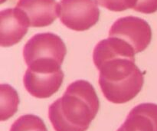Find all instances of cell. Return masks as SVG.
<instances>
[{
    "instance_id": "obj_9",
    "label": "cell",
    "mask_w": 157,
    "mask_h": 131,
    "mask_svg": "<svg viewBox=\"0 0 157 131\" xmlns=\"http://www.w3.org/2000/svg\"><path fill=\"white\" fill-rule=\"evenodd\" d=\"M117 131H157V104L145 103L133 107Z\"/></svg>"
},
{
    "instance_id": "obj_12",
    "label": "cell",
    "mask_w": 157,
    "mask_h": 131,
    "mask_svg": "<svg viewBox=\"0 0 157 131\" xmlns=\"http://www.w3.org/2000/svg\"><path fill=\"white\" fill-rule=\"evenodd\" d=\"M102 7L113 12H122L128 9H133L137 0H96Z\"/></svg>"
},
{
    "instance_id": "obj_7",
    "label": "cell",
    "mask_w": 157,
    "mask_h": 131,
    "mask_svg": "<svg viewBox=\"0 0 157 131\" xmlns=\"http://www.w3.org/2000/svg\"><path fill=\"white\" fill-rule=\"evenodd\" d=\"M29 19L20 9H6L0 12V44L10 47L19 42L29 30Z\"/></svg>"
},
{
    "instance_id": "obj_10",
    "label": "cell",
    "mask_w": 157,
    "mask_h": 131,
    "mask_svg": "<svg viewBox=\"0 0 157 131\" xmlns=\"http://www.w3.org/2000/svg\"><path fill=\"white\" fill-rule=\"evenodd\" d=\"M1 88V121H4L13 116L18 110L19 98L17 91L9 84H2Z\"/></svg>"
},
{
    "instance_id": "obj_5",
    "label": "cell",
    "mask_w": 157,
    "mask_h": 131,
    "mask_svg": "<svg viewBox=\"0 0 157 131\" xmlns=\"http://www.w3.org/2000/svg\"><path fill=\"white\" fill-rule=\"evenodd\" d=\"M109 37L121 38L128 43L135 53L144 52L152 39L150 25L139 17L127 16L120 18L112 25Z\"/></svg>"
},
{
    "instance_id": "obj_11",
    "label": "cell",
    "mask_w": 157,
    "mask_h": 131,
    "mask_svg": "<svg viewBox=\"0 0 157 131\" xmlns=\"http://www.w3.org/2000/svg\"><path fill=\"white\" fill-rule=\"evenodd\" d=\"M9 131H48L42 120L33 114L21 116L11 126Z\"/></svg>"
},
{
    "instance_id": "obj_1",
    "label": "cell",
    "mask_w": 157,
    "mask_h": 131,
    "mask_svg": "<svg viewBox=\"0 0 157 131\" xmlns=\"http://www.w3.org/2000/svg\"><path fill=\"white\" fill-rule=\"evenodd\" d=\"M135 54L128 43L114 37L101 40L95 46L93 61L100 71V87L110 102L127 103L142 90L144 78L135 64Z\"/></svg>"
},
{
    "instance_id": "obj_14",
    "label": "cell",
    "mask_w": 157,
    "mask_h": 131,
    "mask_svg": "<svg viewBox=\"0 0 157 131\" xmlns=\"http://www.w3.org/2000/svg\"><path fill=\"white\" fill-rule=\"evenodd\" d=\"M5 1H6V0H1V3H3Z\"/></svg>"
},
{
    "instance_id": "obj_4",
    "label": "cell",
    "mask_w": 157,
    "mask_h": 131,
    "mask_svg": "<svg viewBox=\"0 0 157 131\" xmlns=\"http://www.w3.org/2000/svg\"><path fill=\"white\" fill-rule=\"evenodd\" d=\"M60 20L71 30L83 32L98 21L100 9L95 0H61Z\"/></svg>"
},
{
    "instance_id": "obj_13",
    "label": "cell",
    "mask_w": 157,
    "mask_h": 131,
    "mask_svg": "<svg viewBox=\"0 0 157 131\" xmlns=\"http://www.w3.org/2000/svg\"><path fill=\"white\" fill-rule=\"evenodd\" d=\"M133 10L144 14H152L157 11V0H137Z\"/></svg>"
},
{
    "instance_id": "obj_6",
    "label": "cell",
    "mask_w": 157,
    "mask_h": 131,
    "mask_svg": "<svg viewBox=\"0 0 157 131\" xmlns=\"http://www.w3.org/2000/svg\"><path fill=\"white\" fill-rule=\"evenodd\" d=\"M64 72L57 70L31 69L28 67L23 78L26 91L37 98H48L56 93L64 80Z\"/></svg>"
},
{
    "instance_id": "obj_3",
    "label": "cell",
    "mask_w": 157,
    "mask_h": 131,
    "mask_svg": "<svg viewBox=\"0 0 157 131\" xmlns=\"http://www.w3.org/2000/svg\"><path fill=\"white\" fill-rule=\"evenodd\" d=\"M67 53L66 45L58 35L51 32L38 33L30 38L23 49L28 67L32 65H60Z\"/></svg>"
},
{
    "instance_id": "obj_8",
    "label": "cell",
    "mask_w": 157,
    "mask_h": 131,
    "mask_svg": "<svg viewBox=\"0 0 157 131\" xmlns=\"http://www.w3.org/2000/svg\"><path fill=\"white\" fill-rule=\"evenodd\" d=\"M16 8L25 14L31 27L48 26L59 16L56 0H18Z\"/></svg>"
},
{
    "instance_id": "obj_2",
    "label": "cell",
    "mask_w": 157,
    "mask_h": 131,
    "mask_svg": "<svg viewBox=\"0 0 157 131\" xmlns=\"http://www.w3.org/2000/svg\"><path fill=\"white\" fill-rule=\"evenodd\" d=\"M100 102L90 82L78 80L69 84L61 98L48 108L55 131H86L96 117Z\"/></svg>"
}]
</instances>
